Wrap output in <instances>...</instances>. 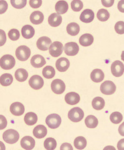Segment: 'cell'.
<instances>
[{
  "instance_id": "cell-1",
  "label": "cell",
  "mask_w": 124,
  "mask_h": 150,
  "mask_svg": "<svg viewBox=\"0 0 124 150\" xmlns=\"http://www.w3.org/2000/svg\"><path fill=\"white\" fill-rule=\"evenodd\" d=\"M3 138L7 143L14 144L19 140L20 135L17 131L10 129L4 131L3 134Z\"/></svg>"
},
{
  "instance_id": "cell-2",
  "label": "cell",
  "mask_w": 124,
  "mask_h": 150,
  "mask_svg": "<svg viewBox=\"0 0 124 150\" xmlns=\"http://www.w3.org/2000/svg\"><path fill=\"white\" fill-rule=\"evenodd\" d=\"M16 61L13 56L10 54H6L2 56L0 60L1 68L3 69L9 70L12 69L15 66Z\"/></svg>"
},
{
  "instance_id": "cell-3",
  "label": "cell",
  "mask_w": 124,
  "mask_h": 150,
  "mask_svg": "<svg viewBox=\"0 0 124 150\" xmlns=\"http://www.w3.org/2000/svg\"><path fill=\"white\" fill-rule=\"evenodd\" d=\"M84 116V111L79 107H75L72 108L68 112L69 119L71 121L77 123L83 119Z\"/></svg>"
},
{
  "instance_id": "cell-4",
  "label": "cell",
  "mask_w": 124,
  "mask_h": 150,
  "mask_svg": "<svg viewBox=\"0 0 124 150\" xmlns=\"http://www.w3.org/2000/svg\"><path fill=\"white\" fill-rule=\"evenodd\" d=\"M30 55L31 50L26 46H20L16 50V58L21 62H25V61L28 59Z\"/></svg>"
},
{
  "instance_id": "cell-5",
  "label": "cell",
  "mask_w": 124,
  "mask_h": 150,
  "mask_svg": "<svg viewBox=\"0 0 124 150\" xmlns=\"http://www.w3.org/2000/svg\"><path fill=\"white\" fill-rule=\"evenodd\" d=\"M61 118L57 114H51L47 116L46 123L51 129L57 128L61 124Z\"/></svg>"
},
{
  "instance_id": "cell-6",
  "label": "cell",
  "mask_w": 124,
  "mask_h": 150,
  "mask_svg": "<svg viewBox=\"0 0 124 150\" xmlns=\"http://www.w3.org/2000/svg\"><path fill=\"white\" fill-rule=\"evenodd\" d=\"M63 45L59 41H55L49 47V53L53 57L57 58L61 55L63 52Z\"/></svg>"
},
{
  "instance_id": "cell-7",
  "label": "cell",
  "mask_w": 124,
  "mask_h": 150,
  "mask_svg": "<svg viewBox=\"0 0 124 150\" xmlns=\"http://www.w3.org/2000/svg\"><path fill=\"white\" fill-rule=\"evenodd\" d=\"M116 90V86L111 81H104L100 85V91L105 95H111Z\"/></svg>"
},
{
  "instance_id": "cell-8",
  "label": "cell",
  "mask_w": 124,
  "mask_h": 150,
  "mask_svg": "<svg viewBox=\"0 0 124 150\" xmlns=\"http://www.w3.org/2000/svg\"><path fill=\"white\" fill-rule=\"evenodd\" d=\"M51 90L56 95H61L66 90L65 83L61 79H54L51 83Z\"/></svg>"
},
{
  "instance_id": "cell-9",
  "label": "cell",
  "mask_w": 124,
  "mask_h": 150,
  "mask_svg": "<svg viewBox=\"0 0 124 150\" xmlns=\"http://www.w3.org/2000/svg\"><path fill=\"white\" fill-rule=\"evenodd\" d=\"M111 71L116 77H120L124 72V65L120 61H116L111 65Z\"/></svg>"
},
{
  "instance_id": "cell-10",
  "label": "cell",
  "mask_w": 124,
  "mask_h": 150,
  "mask_svg": "<svg viewBox=\"0 0 124 150\" xmlns=\"http://www.w3.org/2000/svg\"><path fill=\"white\" fill-rule=\"evenodd\" d=\"M29 84L34 90H38L42 88L44 85V80L39 75H34L29 80Z\"/></svg>"
},
{
  "instance_id": "cell-11",
  "label": "cell",
  "mask_w": 124,
  "mask_h": 150,
  "mask_svg": "<svg viewBox=\"0 0 124 150\" xmlns=\"http://www.w3.org/2000/svg\"><path fill=\"white\" fill-rule=\"evenodd\" d=\"M79 51V47L75 42H69L64 46V52L67 56H75Z\"/></svg>"
},
{
  "instance_id": "cell-12",
  "label": "cell",
  "mask_w": 124,
  "mask_h": 150,
  "mask_svg": "<svg viewBox=\"0 0 124 150\" xmlns=\"http://www.w3.org/2000/svg\"><path fill=\"white\" fill-rule=\"evenodd\" d=\"M52 41L49 37L42 36L39 38L36 43L38 48L41 51H46L49 49V46L51 45ZM50 47V46H49Z\"/></svg>"
},
{
  "instance_id": "cell-13",
  "label": "cell",
  "mask_w": 124,
  "mask_h": 150,
  "mask_svg": "<svg viewBox=\"0 0 124 150\" xmlns=\"http://www.w3.org/2000/svg\"><path fill=\"white\" fill-rule=\"evenodd\" d=\"M21 145L26 150H31L35 146V140L29 136H26L21 140Z\"/></svg>"
},
{
  "instance_id": "cell-14",
  "label": "cell",
  "mask_w": 124,
  "mask_h": 150,
  "mask_svg": "<svg viewBox=\"0 0 124 150\" xmlns=\"http://www.w3.org/2000/svg\"><path fill=\"white\" fill-rule=\"evenodd\" d=\"M25 106L20 102H15L10 106V111L15 116H21L24 114Z\"/></svg>"
},
{
  "instance_id": "cell-15",
  "label": "cell",
  "mask_w": 124,
  "mask_h": 150,
  "mask_svg": "<svg viewBox=\"0 0 124 150\" xmlns=\"http://www.w3.org/2000/svg\"><path fill=\"white\" fill-rule=\"evenodd\" d=\"M70 62L66 58H61L56 61V67L60 72H65L69 68Z\"/></svg>"
},
{
  "instance_id": "cell-16",
  "label": "cell",
  "mask_w": 124,
  "mask_h": 150,
  "mask_svg": "<svg viewBox=\"0 0 124 150\" xmlns=\"http://www.w3.org/2000/svg\"><path fill=\"white\" fill-rule=\"evenodd\" d=\"M94 19V13L90 9H86L82 12L80 16V20L85 23H91Z\"/></svg>"
},
{
  "instance_id": "cell-17",
  "label": "cell",
  "mask_w": 124,
  "mask_h": 150,
  "mask_svg": "<svg viewBox=\"0 0 124 150\" xmlns=\"http://www.w3.org/2000/svg\"><path fill=\"white\" fill-rule=\"evenodd\" d=\"M46 62L43 56L39 54L34 55L31 59V64L33 67L40 68L46 64Z\"/></svg>"
},
{
  "instance_id": "cell-18",
  "label": "cell",
  "mask_w": 124,
  "mask_h": 150,
  "mask_svg": "<svg viewBox=\"0 0 124 150\" xmlns=\"http://www.w3.org/2000/svg\"><path fill=\"white\" fill-rule=\"evenodd\" d=\"M80 96L75 92L68 93L65 96V101L69 105H77L80 101Z\"/></svg>"
},
{
  "instance_id": "cell-19",
  "label": "cell",
  "mask_w": 124,
  "mask_h": 150,
  "mask_svg": "<svg viewBox=\"0 0 124 150\" xmlns=\"http://www.w3.org/2000/svg\"><path fill=\"white\" fill-rule=\"evenodd\" d=\"M48 133L47 128L44 125H40L36 126L33 129V134L36 138L41 139L46 136Z\"/></svg>"
},
{
  "instance_id": "cell-20",
  "label": "cell",
  "mask_w": 124,
  "mask_h": 150,
  "mask_svg": "<svg viewBox=\"0 0 124 150\" xmlns=\"http://www.w3.org/2000/svg\"><path fill=\"white\" fill-rule=\"evenodd\" d=\"M62 18L57 13H53L49 16L48 23L50 26L53 27H57L61 24Z\"/></svg>"
},
{
  "instance_id": "cell-21",
  "label": "cell",
  "mask_w": 124,
  "mask_h": 150,
  "mask_svg": "<svg viewBox=\"0 0 124 150\" xmlns=\"http://www.w3.org/2000/svg\"><path fill=\"white\" fill-rule=\"evenodd\" d=\"M44 20V15L42 12L36 11L31 13L30 16V21L34 25H39Z\"/></svg>"
},
{
  "instance_id": "cell-22",
  "label": "cell",
  "mask_w": 124,
  "mask_h": 150,
  "mask_svg": "<svg viewBox=\"0 0 124 150\" xmlns=\"http://www.w3.org/2000/svg\"><path fill=\"white\" fill-rule=\"evenodd\" d=\"M90 78L95 83H100L104 79V73L100 69H95L90 73Z\"/></svg>"
},
{
  "instance_id": "cell-23",
  "label": "cell",
  "mask_w": 124,
  "mask_h": 150,
  "mask_svg": "<svg viewBox=\"0 0 124 150\" xmlns=\"http://www.w3.org/2000/svg\"><path fill=\"white\" fill-rule=\"evenodd\" d=\"M21 33L25 39H30L34 36L35 31L34 28L31 25H25L21 29Z\"/></svg>"
},
{
  "instance_id": "cell-24",
  "label": "cell",
  "mask_w": 124,
  "mask_h": 150,
  "mask_svg": "<svg viewBox=\"0 0 124 150\" xmlns=\"http://www.w3.org/2000/svg\"><path fill=\"white\" fill-rule=\"evenodd\" d=\"M94 42V37L93 36L86 33L83 35H82L79 38V43L82 46H90Z\"/></svg>"
},
{
  "instance_id": "cell-25",
  "label": "cell",
  "mask_w": 124,
  "mask_h": 150,
  "mask_svg": "<svg viewBox=\"0 0 124 150\" xmlns=\"http://www.w3.org/2000/svg\"><path fill=\"white\" fill-rule=\"evenodd\" d=\"M69 9V5L66 1H59L55 6V9L58 15L66 13Z\"/></svg>"
},
{
  "instance_id": "cell-26",
  "label": "cell",
  "mask_w": 124,
  "mask_h": 150,
  "mask_svg": "<svg viewBox=\"0 0 124 150\" xmlns=\"http://www.w3.org/2000/svg\"><path fill=\"white\" fill-rule=\"evenodd\" d=\"M25 123L27 125L32 126L35 125L38 121V116L33 112H29L26 114L24 118Z\"/></svg>"
},
{
  "instance_id": "cell-27",
  "label": "cell",
  "mask_w": 124,
  "mask_h": 150,
  "mask_svg": "<svg viewBox=\"0 0 124 150\" xmlns=\"http://www.w3.org/2000/svg\"><path fill=\"white\" fill-rule=\"evenodd\" d=\"M67 33L71 36H76L80 31L79 25L76 23H71L67 26Z\"/></svg>"
},
{
  "instance_id": "cell-28",
  "label": "cell",
  "mask_w": 124,
  "mask_h": 150,
  "mask_svg": "<svg viewBox=\"0 0 124 150\" xmlns=\"http://www.w3.org/2000/svg\"><path fill=\"white\" fill-rule=\"evenodd\" d=\"M99 121L94 115H89L85 120V124L87 128H95L97 126Z\"/></svg>"
},
{
  "instance_id": "cell-29",
  "label": "cell",
  "mask_w": 124,
  "mask_h": 150,
  "mask_svg": "<svg viewBox=\"0 0 124 150\" xmlns=\"http://www.w3.org/2000/svg\"><path fill=\"white\" fill-rule=\"evenodd\" d=\"M27 77H28V73L25 69L20 68L15 72V78L18 81L24 82L26 80Z\"/></svg>"
},
{
  "instance_id": "cell-30",
  "label": "cell",
  "mask_w": 124,
  "mask_h": 150,
  "mask_svg": "<svg viewBox=\"0 0 124 150\" xmlns=\"http://www.w3.org/2000/svg\"><path fill=\"white\" fill-rule=\"evenodd\" d=\"M92 105L95 110H102L105 106L104 100L102 97H95L92 102Z\"/></svg>"
},
{
  "instance_id": "cell-31",
  "label": "cell",
  "mask_w": 124,
  "mask_h": 150,
  "mask_svg": "<svg viewBox=\"0 0 124 150\" xmlns=\"http://www.w3.org/2000/svg\"><path fill=\"white\" fill-rule=\"evenodd\" d=\"M13 81V78L11 74L4 73L1 76L0 78V83L3 86H8L11 84Z\"/></svg>"
},
{
  "instance_id": "cell-32",
  "label": "cell",
  "mask_w": 124,
  "mask_h": 150,
  "mask_svg": "<svg viewBox=\"0 0 124 150\" xmlns=\"http://www.w3.org/2000/svg\"><path fill=\"white\" fill-rule=\"evenodd\" d=\"M74 144L76 149H83L87 146V140L83 137H78L74 139Z\"/></svg>"
},
{
  "instance_id": "cell-33",
  "label": "cell",
  "mask_w": 124,
  "mask_h": 150,
  "mask_svg": "<svg viewBox=\"0 0 124 150\" xmlns=\"http://www.w3.org/2000/svg\"><path fill=\"white\" fill-rule=\"evenodd\" d=\"M56 74L54 68L51 66H46L43 69V76L46 79H51Z\"/></svg>"
},
{
  "instance_id": "cell-34",
  "label": "cell",
  "mask_w": 124,
  "mask_h": 150,
  "mask_svg": "<svg viewBox=\"0 0 124 150\" xmlns=\"http://www.w3.org/2000/svg\"><path fill=\"white\" fill-rule=\"evenodd\" d=\"M44 146L47 150H54L57 146V142L53 138H48L44 141Z\"/></svg>"
},
{
  "instance_id": "cell-35",
  "label": "cell",
  "mask_w": 124,
  "mask_h": 150,
  "mask_svg": "<svg viewBox=\"0 0 124 150\" xmlns=\"http://www.w3.org/2000/svg\"><path fill=\"white\" fill-rule=\"evenodd\" d=\"M97 17L100 21H106L110 17V13L107 9H100L97 12Z\"/></svg>"
},
{
  "instance_id": "cell-36",
  "label": "cell",
  "mask_w": 124,
  "mask_h": 150,
  "mask_svg": "<svg viewBox=\"0 0 124 150\" xmlns=\"http://www.w3.org/2000/svg\"><path fill=\"white\" fill-rule=\"evenodd\" d=\"M110 120L112 121V123L114 124H118L122 121L123 116L120 112H113L110 116Z\"/></svg>"
},
{
  "instance_id": "cell-37",
  "label": "cell",
  "mask_w": 124,
  "mask_h": 150,
  "mask_svg": "<svg viewBox=\"0 0 124 150\" xmlns=\"http://www.w3.org/2000/svg\"><path fill=\"white\" fill-rule=\"evenodd\" d=\"M83 8V3L80 0H74L71 2V8L74 11H80Z\"/></svg>"
},
{
  "instance_id": "cell-38",
  "label": "cell",
  "mask_w": 124,
  "mask_h": 150,
  "mask_svg": "<svg viewBox=\"0 0 124 150\" xmlns=\"http://www.w3.org/2000/svg\"><path fill=\"white\" fill-rule=\"evenodd\" d=\"M8 36L9 38H10L12 41H16L19 40L20 37V34L19 30L16 29H12L9 31L8 32Z\"/></svg>"
},
{
  "instance_id": "cell-39",
  "label": "cell",
  "mask_w": 124,
  "mask_h": 150,
  "mask_svg": "<svg viewBox=\"0 0 124 150\" xmlns=\"http://www.w3.org/2000/svg\"><path fill=\"white\" fill-rule=\"evenodd\" d=\"M11 3L14 8L21 9L26 6L27 1L26 0H11Z\"/></svg>"
},
{
  "instance_id": "cell-40",
  "label": "cell",
  "mask_w": 124,
  "mask_h": 150,
  "mask_svg": "<svg viewBox=\"0 0 124 150\" xmlns=\"http://www.w3.org/2000/svg\"><path fill=\"white\" fill-rule=\"evenodd\" d=\"M115 30L116 33L119 35L124 34V22L118 21L115 25Z\"/></svg>"
},
{
  "instance_id": "cell-41",
  "label": "cell",
  "mask_w": 124,
  "mask_h": 150,
  "mask_svg": "<svg viewBox=\"0 0 124 150\" xmlns=\"http://www.w3.org/2000/svg\"><path fill=\"white\" fill-rule=\"evenodd\" d=\"M29 3L31 8H38L41 6L43 1L42 0H30Z\"/></svg>"
},
{
  "instance_id": "cell-42",
  "label": "cell",
  "mask_w": 124,
  "mask_h": 150,
  "mask_svg": "<svg viewBox=\"0 0 124 150\" xmlns=\"http://www.w3.org/2000/svg\"><path fill=\"white\" fill-rule=\"evenodd\" d=\"M60 150H73V148L70 143H64L61 146Z\"/></svg>"
},
{
  "instance_id": "cell-43",
  "label": "cell",
  "mask_w": 124,
  "mask_h": 150,
  "mask_svg": "<svg viewBox=\"0 0 124 150\" xmlns=\"http://www.w3.org/2000/svg\"><path fill=\"white\" fill-rule=\"evenodd\" d=\"M102 3L105 7H111L114 3V0H102Z\"/></svg>"
},
{
  "instance_id": "cell-44",
  "label": "cell",
  "mask_w": 124,
  "mask_h": 150,
  "mask_svg": "<svg viewBox=\"0 0 124 150\" xmlns=\"http://www.w3.org/2000/svg\"><path fill=\"white\" fill-rule=\"evenodd\" d=\"M0 118H1V128L0 129H3L4 128H5L7 126V121L5 117H4L3 115L0 116Z\"/></svg>"
},
{
  "instance_id": "cell-45",
  "label": "cell",
  "mask_w": 124,
  "mask_h": 150,
  "mask_svg": "<svg viewBox=\"0 0 124 150\" xmlns=\"http://www.w3.org/2000/svg\"><path fill=\"white\" fill-rule=\"evenodd\" d=\"M0 3H1V14H3V13L6 12L8 8V4L5 1H1Z\"/></svg>"
},
{
  "instance_id": "cell-46",
  "label": "cell",
  "mask_w": 124,
  "mask_h": 150,
  "mask_svg": "<svg viewBox=\"0 0 124 150\" xmlns=\"http://www.w3.org/2000/svg\"><path fill=\"white\" fill-rule=\"evenodd\" d=\"M6 34L5 32L3 30H1V46H2L4 43H6Z\"/></svg>"
},
{
  "instance_id": "cell-47",
  "label": "cell",
  "mask_w": 124,
  "mask_h": 150,
  "mask_svg": "<svg viewBox=\"0 0 124 150\" xmlns=\"http://www.w3.org/2000/svg\"><path fill=\"white\" fill-rule=\"evenodd\" d=\"M117 8L120 12L124 13V0H120V1H118Z\"/></svg>"
},
{
  "instance_id": "cell-48",
  "label": "cell",
  "mask_w": 124,
  "mask_h": 150,
  "mask_svg": "<svg viewBox=\"0 0 124 150\" xmlns=\"http://www.w3.org/2000/svg\"><path fill=\"white\" fill-rule=\"evenodd\" d=\"M117 148L118 150H124V139H120L118 142Z\"/></svg>"
},
{
  "instance_id": "cell-49",
  "label": "cell",
  "mask_w": 124,
  "mask_h": 150,
  "mask_svg": "<svg viewBox=\"0 0 124 150\" xmlns=\"http://www.w3.org/2000/svg\"><path fill=\"white\" fill-rule=\"evenodd\" d=\"M118 133L122 137H124V122L122 123L118 128Z\"/></svg>"
},
{
  "instance_id": "cell-50",
  "label": "cell",
  "mask_w": 124,
  "mask_h": 150,
  "mask_svg": "<svg viewBox=\"0 0 124 150\" xmlns=\"http://www.w3.org/2000/svg\"><path fill=\"white\" fill-rule=\"evenodd\" d=\"M103 150H116V149L113 146H107L104 148Z\"/></svg>"
},
{
  "instance_id": "cell-51",
  "label": "cell",
  "mask_w": 124,
  "mask_h": 150,
  "mask_svg": "<svg viewBox=\"0 0 124 150\" xmlns=\"http://www.w3.org/2000/svg\"><path fill=\"white\" fill-rule=\"evenodd\" d=\"M121 59H122V60H123V62H124V51H123L122 53V54H121Z\"/></svg>"
}]
</instances>
